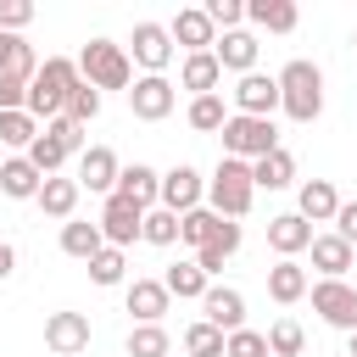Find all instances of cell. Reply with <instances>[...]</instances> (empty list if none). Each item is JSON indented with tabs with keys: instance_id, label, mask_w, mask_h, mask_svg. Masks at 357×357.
I'll return each mask as SVG.
<instances>
[{
	"instance_id": "ee69618b",
	"label": "cell",
	"mask_w": 357,
	"mask_h": 357,
	"mask_svg": "<svg viewBox=\"0 0 357 357\" xmlns=\"http://www.w3.org/2000/svg\"><path fill=\"white\" fill-rule=\"evenodd\" d=\"M45 134H56V139H61L73 156H84V128H78V123H67V117H50V123H45Z\"/></svg>"
},
{
	"instance_id": "cb8c5ba5",
	"label": "cell",
	"mask_w": 357,
	"mask_h": 357,
	"mask_svg": "<svg viewBox=\"0 0 357 357\" xmlns=\"http://www.w3.org/2000/svg\"><path fill=\"white\" fill-rule=\"evenodd\" d=\"M251 184L257 190H290L296 184V156L279 145V151H268V156H257L251 162Z\"/></svg>"
},
{
	"instance_id": "f1b7e54d",
	"label": "cell",
	"mask_w": 357,
	"mask_h": 357,
	"mask_svg": "<svg viewBox=\"0 0 357 357\" xmlns=\"http://www.w3.org/2000/svg\"><path fill=\"white\" fill-rule=\"evenodd\" d=\"M206 284H212V279L195 268V257H190V262H173V268L162 273V290H167V296H178V301H201V296H206Z\"/></svg>"
},
{
	"instance_id": "30bf717a",
	"label": "cell",
	"mask_w": 357,
	"mask_h": 357,
	"mask_svg": "<svg viewBox=\"0 0 357 357\" xmlns=\"http://www.w3.org/2000/svg\"><path fill=\"white\" fill-rule=\"evenodd\" d=\"M201 324H212V329H223V335L245 329V296H240L234 284H206V296H201Z\"/></svg>"
},
{
	"instance_id": "c3c4849f",
	"label": "cell",
	"mask_w": 357,
	"mask_h": 357,
	"mask_svg": "<svg viewBox=\"0 0 357 357\" xmlns=\"http://www.w3.org/2000/svg\"><path fill=\"white\" fill-rule=\"evenodd\" d=\"M11 268H17V251H11V245H6V240H0V279H6V273H11Z\"/></svg>"
},
{
	"instance_id": "ab89813d",
	"label": "cell",
	"mask_w": 357,
	"mask_h": 357,
	"mask_svg": "<svg viewBox=\"0 0 357 357\" xmlns=\"http://www.w3.org/2000/svg\"><path fill=\"white\" fill-rule=\"evenodd\" d=\"M0 139L17 145V151H28V145L39 139V123H33L28 112H0Z\"/></svg>"
},
{
	"instance_id": "74e56055",
	"label": "cell",
	"mask_w": 357,
	"mask_h": 357,
	"mask_svg": "<svg viewBox=\"0 0 357 357\" xmlns=\"http://www.w3.org/2000/svg\"><path fill=\"white\" fill-rule=\"evenodd\" d=\"M139 240H145V245H178V218L162 212V206H151L145 223H139Z\"/></svg>"
},
{
	"instance_id": "7bdbcfd3",
	"label": "cell",
	"mask_w": 357,
	"mask_h": 357,
	"mask_svg": "<svg viewBox=\"0 0 357 357\" xmlns=\"http://www.w3.org/2000/svg\"><path fill=\"white\" fill-rule=\"evenodd\" d=\"M33 22V0H0V33H22Z\"/></svg>"
},
{
	"instance_id": "1f68e13d",
	"label": "cell",
	"mask_w": 357,
	"mask_h": 357,
	"mask_svg": "<svg viewBox=\"0 0 357 357\" xmlns=\"http://www.w3.org/2000/svg\"><path fill=\"white\" fill-rule=\"evenodd\" d=\"M218 223H223V218H218L212 206H195V212H184V218H178V240H184L190 251H201V245H212Z\"/></svg>"
},
{
	"instance_id": "7c38bea8",
	"label": "cell",
	"mask_w": 357,
	"mask_h": 357,
	"mask_svg": "<svg viewBox=\"0 0 357 357\" xmlns=\"http://www.w3.org/2000/svg\"><path fill=\"white\" fill-rule=\"evenodd\" d=\"M128 50H134V61H139L145 73H167V61H173L167 22H134V39H128Z\"/></svg>"
},
{
	"instance_id": "e575fe53",
	"label": "cell",
	"mask_w": 357,
	"mask_h": 357,
	"mask_svg": "<svg viewBox=\"0 0 357 357\" xmlns=\"http://www.w3.org/2000/svg\"><path fill=\"white\" fill-rule=\"evenodd\" d=\"M128 357H173V340L162 324H134L128 329Z\"/></svg>"
},
{
	"instance_id": "4dcf8cb0",
	"label": "cell",
	"mask_w": 357,
	"mask_h": 357,
	"mask_svg": "<svg viewBox=\"0 0 357 357\" xmlns=\"http://www.w3.org/2000/svg\"><path fill=\"white\" fill-rule=\"evenodd\" d=\"M184 123H190L195 134H218V128L229 123V106H223V95H195V100H190V112H184Z\"/></svg>"
},
{
	"instance_id": "f546056e",
	"label": "cell",
	"mask_w": 357,
	"mask_h": 357,
	"mask_svg": "<svg viewBox=\"0 0 357 357\" xmlns=\"http://www.w3.org/2000/svg\"><path fill=\"white\" fill-rule=\"evenodd\" d=\"M22 156L33 162V173H39V178H56V173L67 167V156H73V151H67V145H61L56 134H45V128H39V139H33V145H28Z\"/></svg>"
},
{
	"instance_id": "7dc6e473",
	"label": "cell",
	"mask_w": 357,
	"mask_h": 357,
	"mask_svg": "<svg viewBox=\"0 0 357 357\" xmlns=\"http://www.w3.org/2000/svg\"><path fill=\"white\" fill-rule=\"evenodd\" d=\"M212 245H218L223 257H234V251H240V223H229V218H223V223H218V234H212Z\"/></svg>"
},
{
	"instance_id": "f6af8a7d",
	"label": "cell",
	"mask_w": 357,
	"mask_h": 357,
	"mask_svg": "<svg viewBox=\"0 0 357 357\" xmlns=\"http://www.w3.org/2000/svg\"><path fill=\"white\" fill-rule=\"evenodd\" d=\"M22 100H28V84L11 78V73H0V112H22Z\"/></svg>"
},
{
	"instance_id": "52a82bcc",
	"label": "cell",
	"mask_w": 357,
	"mask_h": 357,
	"mask_svg": "<svg viewBox=\"0 0 357 357\" xmlns=\"http://www.w3.org/2000/svg\"><path fill=\"white\" fill-rule=\"evenodd\" d=\"M156 206H162V212H173V218H184V212L206 206V178H201L190 162L167 167V173H162V195H156Z\"/></svg>"
},
{
	"instance_id": "4316f807",
	"label": "cell",
	"mask_w": 357,
	"mask_h": 357,
	"mask_svg": "<svg viewBox=\"0 0 357 357\" xmlns=\"http://www.w3.org/2000/svg\"><path fill=\"white\" fill-rule=\"evenodd\" d=\"M167 290H162V279H134L128 284V312L139 318V324H162V312H167Z\"/></svg>"
},
{
	"instance_id": "5b68a950",
	"label": "cell",
	"mask_w": 357,
	"mask_h": 357,
	"mask_svg": "<svg viewBox=\"0 0 357 357\" xmlns=\"http://www.w3.org/2000/svg\"><path fill=\"white\" fill-rule=\"evenodd\" d=\"M218 134H223V156H234V162H257V156L279 151L273 117H240V112H229V123Z\"/></svg>"
},
{
	"instance_id": "ac0fdd59",
	"label": "cell",
	"mask_w": 357,
	"mask_h": 357,
	"mask_svg": "<svg viewBox=\"0 0 357 357\" xmlns=\"http://www.w3.org/2000/svg\"><path fill=\"white\" fill-rule=\"evenodd\" d=\"M268 245L279 251V257H301L307 245H312V223L307 218H296V212H279V218H268Z\"/></svg>"
},
{
	"instance_id": "83f0119b",
	"label": "cell",
	"mask_w": 357,
	"mask_h": 357,
	"mask_svg": "<svg viewBox=\"0 0 357 357\" xmlns=\"http://www.w3.org/2000/svg\"><path fill=\"white\" fill-rule=\"evenodd\" d=\"M0 73H11V78H22V84H33L39 56H33V45H28L22 33H0Z\"/></svg>"
},
{
	"instance_id": "2e32d148",
	"label": "cell",
	"mask_w": 357,
	"mask_h": 357,
	"mask_svg": "<svg viewBox=\"0 0 357 357\" xmlns=\"http://www.w3.org/2000/svg\"><path fill=\"white\" fill-rule=\"evenodd\" d=\"M167 39H173V45H184V50L195 56V50H212L218 28H212V17H206L201 6H184V11H178V17L167 22Z\"/></svg>"
},
{
	"instance_id": "e0dca14e",
	"label": "cell",
	"mask_w": 357,
	"mask_h": 357,
	"mask_svg": "<svg viewBox=\"0 0 357 357\" xmlns=\"http://www.w3.org/2000/svg\"><path fill=\"white\" fill-rule=\"evenodd\" d=\"M335 212H340V190H335L329 178H307V184L296 190V218H307V223H335Z\"/></svg>"
},
{
	"instance_id": "f35d334b",
	"label": "cell",
	"mask_w": 357,
	"mask_h": 357,
	"mask_svg": "<svg viewBox=\"0 0 357 357\" xmlns=\"http://www.w3.org/2000/svg\"><path fill=\"white\" fill-rule=\"evenodd\" d=\"M67 123H78V128H89L95 117H100V89H89V84H78L73 95H67V112H61Z\"/></svg>"
},
{
	"instance_id": "5bb4252c",
	"label": "cell",
	"mask_w": 357,
	"mask_h": 357,
	"mask_svg": "<svg viewBox=\"0 0 357 357\" xmlns=\"http://www.w3.org/2000/svg\"><path fill=\"white\" fill-rule=\"evenodd\" d=\"M45 346H50L56 357L89 351V318H84V312H50V318H45Z\"/></svg>"
},
{
	"instance_id": "603a6c76",
	"label": "cell",
	"mask_w": 357,
	"mask_h": 357,
	"mask_svg": "<svg viewBox=\"0 0 357 357\" xmlns=\"http://www.w3.org/2000/svg\"><path fill=\"white\" fill-rule=\"evenodd\" d=\"M178 84H184L190 95H218V84H223V67H218V56H212V50H195V56H184V67H178Z\"/></svg>"
},
{
	"instance_id": "484cf974",
	"label": "cell",
	"mask_w": 357,
	"mask_h": 357,
	"mask_svg": "<svg viewBox=\"0 0 357 357\" xmlns=\"http://www.w3.org/2000/svg\"><path fill=\"white\" fill-rule=\"evenodd\" d=\"M39 184H45V178L33 173L28 156H6V162H0V195H11V201H33Z\"/></svg>"
},
{
	"instance_id": "8992f818",
	"label": "cell",
	"mask_w": 357,
	"mask_h": 357,
	"mask_svg": "<svg viewBox=\"0 0 357 357\" xmlns=\"http://www.w3.org/2000/svg\"><path fill=\"white\" fill-rule=\"evenodd\" d=\"M307 296H312V312L329 324V329H357V284H346V279H318V284H307Z\"/></svg>"
},
{
	"instance_id": "ba28073f",
	"label": "cell",
	"mask_w": 357,
	"mask_h": 357,
	"mask_svg": "<svg viewBox=\"0 0 357 357\" xmlns=\"http://www.w3.org/2000/svg\"><path fill=\"white\" fill-rule=\"evenodd\" d=\"M173 106H178V89L167 84V73H145V78L128 84V112H134L139 123H162Z\"/></svg>"
},
{
	"instance_id": "b9f144b4",
	"label": "cell",
	"mask_w": 357,
	"mask_h": 357,
	"mask_svg": "<svg viewBox=\"0 0 357 357\" xmlns=\"http://www.w3.org/2000/svg\"><path fill=\"white\" fill-rule=\"evenodd\" d=\"M223 357H268V340H262L257 329H234V335L223 340Z\"/></svg>"
},
{
	"instance_id": "8fae6325",
	"label": "cell",
	"mask_w": 357,
	"mask_h": 357,
	"mask_svg": "<svg viewBox=\"0 0 357 357\" xmlns=\"http://www.w3.org/2000/svg\"><path fill=\"white\" fill-rule=\"evenodd\" d=\"M229 95H234L240 117H273L279 112V78H268V73H245Z\"/></svg>"
},
{
	"instance_id": "836d02e7",
	"label": "cell",
	"mask_w": 357,
	"mask_h": 357,
	"mask_svg": "<svg viewBox=\"0 0 357 357\" xmlns=\"http://www.w3.org/2000/svg\"><path fill=\"white\" fill-rule=\"evenodd\" d=\"M262 340H268V357H301V346H307V329H301L296 318H273Z\"/></svg>"
},
{
	"instance_id": "d590c367",
	"label": "cell",
	"mask_w": 357,
	"mask_h": 357,
	"mask_svg": "<svg viewBox=\"0 0 357 357\" xmlns=\"http://www.w3.org/2000/svg\"><path fill=\"white\" fill-rule=\"evenodd\" d=\"M123 273H128V257H123L117 245H100V251L89 257V279H95V284L112 290V284H123Z\"/></svg>"
},
{
	"instance_id": "9a60e30c",
	"label": "cell",
	"mask_w": 357,
	"mask_h": 357,
	"mask_svg": "<svg viewBox=\"0 0 357 357\" xmlns=\"http://www.w3.org/2000/svg\"><path fill=\"white\" fill-rule=\"evenodd\" d=\"M257 50H262V45H257V33H245V28H229V33H218V39H212L218 67H223V73H240V78H245V73H257Z\"/></svg>"
},
{
	"instance_id": "3957f363",
	"label": "cell",
	"mask_w": 357,
	"mask_h": 357,
	"mask_svg": "<svg viewBox=\"0 0 357 357\" xmlns=\"http://www.w3.org/2000/svg\"><path fill=\"white\" fill-rule=\"evenodd\" d=\"M251 195H257V184H251V162H234V156H223L218 167H212V178H206V206L218 212V218H245L251 212Z\"/></svg>"
},
{
	"instance_id": "277c9868",
	"label": "cell",
	"mask_w": 357,
	"mask_h": 357,
	"mask_svg": "<svg viewBox=\"0 0 357 357\" xmlns=\"http://www.w3.org/2000/svg\"><path fill=\"white\" fill-rule=\"evenodd\" d=\"M78 78H84L89 89H128V84H134V61H128L123 45L89 39V45L78 50Z\"/></svg>"
},
{
	"instance_id": "bcb514c9",
	"label": "cell",
	"mask_w": 357,
	"mask_h": 357,
	"mask_svg": "<svg viewBox=\"0 0 357 357\" xmlns=\"http://www.w3.org/2000/svg\"><path fill=\"white\" fill-rule=\"evenodd\" d=\"M335 234H340L346 245H357V201H340V212H335Z\"/></svg>"
},
{
	"instance_id": "44dd1931",
	"label": "cell",
	"mask_w": 357,
	"mask_h": 357,
	"mask_svg": "<svg viewBox=\"0 0 357 357\" xmlns=\"http://www.w3.org/2000/svg\"><path fill=\"white\" fill-rule=\"evenodd\" d=\"M78 195H84V190H78V178H61V173H56V178H45V184H39V195H33V201H39V212H45V218H61V223H73V212H78Z\"/></svg>"
},
{
	"instance_id": "7a4b0ae2",
	"label": "cell",
	"mask_w": 357,
	"mask_h": 357,
	"mask_svg": "<svg viewBox=\"0 0 357 357\" xmlns=\"http://www.w3.org/2000/svg\"><path fill=\"white\" fill-rule=\"evenodd\" d=\"M273 78H279V112H284L290 123H312V117L324 112V73H318L307 56L284 61Z\"/></svg>"
},
{
	"instance_id": "ffe728a7",
	"label": "cell",
	"mask_w": 357,
	"mask_h": 357,
	"mask_svg": "<svg viewBox=\"0 0 357 357\" xmlns=\"http://www.w3.org/2000/svg\"><path fill=\"white\" fill-rule=\"evenodd\" d=\"M117 195H128L134 206H156V195H162V173L156 167H145V162H128L123 173H117Z\"/></svg>"
},
{
	"instance_id": "9c48e42d",
	"label": "cell",
	"mask_w": 357,
	"mask_h": 357,
	"mask_svg": "<svg viewBox=\"0 0 357 357\" xmlns=\"http://www.w3.org/2000/svg\"><path fill=\"white\" fill-rule=\"evenodd\" d=\"M139 223H145V206H134L128 195H106V206H100V240L106 245H117V251H128L134 240H139Z\"/></svg>"
},
{
	"instance_id": "6da1fadb",
	"label": "cell",
	"mask_w": 357,
	"mask_h": 357,
	"mask_svg": "<svg viewBox=\"0 0 357 357\" xmlns=\"http://www.w3.org/2000/svg\"><path fill=\"white\" fill-rule=\"evenodd\" d=\"M78 84H84V78H78V61H67V56H45V61H39V73H33V84H28L22 112L45 128L50 117H61V112H67V95H73Z\"/></svg>"
},
{
	"instance_id": "4fadbf2b",
	"label": "cell",
	"mask_w": 357,
	"mask_h": 357,
	"mask_svg": "<svg viewBox=\"0 0 357 357\" xmlns=\"http://www.w3.org/2000/svg\"><path fill=\"white\" fill-rule=\"evenodd\" d=\"M117 173H123V162H117L112 145H89V151L78 156V190L112 195V190H117Z\"/></svg>"
},
{
	"instance_id": "681fc988",
	"label": "cell",
	"mask_w": 357,
	"mask_h": 357,
	"mask_svg": "<svg viewBox=\"0 0 357 357\" xmlns=\"http://www.w3.org/2000/svg\"><path fill=\"white\" fill-rule=\"evenodd\" d=\"M351 357H357V329H351Z\"/></svg>"
},
{
	"instance_id": "d4e9b609",
	"label": "cell",
	"mask_w": 357,
	"mask_h": 357,
	"mask_svg": "<svg viewBox=\"0 0 357 357\" xmlns=\"http://www.w3.org/2000/svg\"><path fill=\"white\" fill-rule=\"evenodd\" d=\"M245 17H251L262 33H290V28L301 22L296 0H245Z\"/></svg>"
},
{
	"instance_id": "f907efd6",
	"label": "cell",
	"mask_w": 357,
	"mask_h": 357,
	"mask_svg": "<svg viewBox=\"0 0 357 357\" xmlns=\"http://www.w3.org/2000/svg\"><path fill=\"white\" fill-rule=\"evenodd\" d=\"M351 45H357V33H351Z\"/></svg>"
},
{
	"instance_id": "8d00e7d4",
	"label": "cell",
	"mask_w": 357,
	"mask_h": 357,
	"mask_svg": "<svg viewBox=\"0 0 357 357\" xmlns=\"http://www.w3.org/2000/svg\"><path fill=\"white\" fill-rule=\"evenodd\" d=\"M223 340H229L223 329H212V324L195 318V324L184 329V357H223Z\"/></svg>"
},
{
	"instance_id": "d6986e66",
	"label": "cell",
	"mask_w": 357,
	"mask_h": 357,
	"mask_svg": "<svg viewBox=\"0 0 357 357\" xmlns=\"http://www.w3.org/2000/svg\"><path fill=\"white\" fill-rule=\"evenodd\" d=\"M312 268L324 273V279H346V268L357 262V245H346L340 234H312Z\"/></svg>"
},
{
	"instance_id": "7402d4cb",
	"label": "cell",
	"mask_w": 357,
	"mask_h": 357,
	"mask_svg": "<svg viewBox=\"0 0 357 357\" xmlns=\"http://www.w3.org/2000/svg\"><path fill=\"white\" fill-rule=\"evenodd\" d=\"M307 284H312V279H307V268H301V262H290V257H279V262L268 268V296H273L279 307H296V301L307 296Z\"/></svg>"
},
{
	"instance_id": "60d3db41",
	"label": "cell",
	"mask_w": 357,
	"mask_h": 357,
	"mask_svg": "<svg viewBox=\"0 0 357 357\" xmlns=\"http://www.w3.org/2000/svg\"><path fill=\"white\" fill-rule=\"evenodd\" d=\"M201 11L212 17V28H218V33H229V28H240V22H245V0H206Z\"/></svg>"
},
{
	"instance_id": "d6a6232c",
	"label": "cell",
	"mask_w": 357,
	"mask_h": 357,
	"mask_svg": "<svg viewBox=\"0 0 357 357\" xmlns=\"http://www.w3.org/2000/svg\"><path fill=\"white\" fill-rule=\"evenodd\" d=\"M100 245H106V240H100V223H78V218H73V223H61V251H67V257L89 262Z\"/></svg>"
}]
</instances>
